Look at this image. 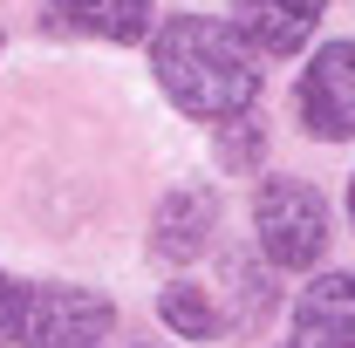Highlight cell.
I'll use <instances>...</instances> for the list:
<instances>
[{
    "label": "cell",
    "instance_id": "5",
    "mask_svg": "<svg viewBox=\"0 0 355 348\" xmlns=\"http://www.w3.org/2000/svg\"><path fill=\"white\" fill-rule=\"evenodd\" d=\"M219 232V191L212 184H178L164 191V205L150 218V253L164 266H191Z\"/></svg>",
    "mask_w": 355,
    "mask_h": 348
},
{
    "label": "cell",
    "instance_id": "9",
    "mask_svg": "<svg viewBox=\"0 0 355 348\" xmlns=\"http://www.w3.org/2000/svg\"><path fill=\"white\" fill-rule=\"evenodd\" d=\"M157 314H164V328L171 335H184V342H212L225 321H219V307L205 301V287H164V301H157Z\"/></svg>",
    "mask_w": 355,
    "mask_h": 348
},
{
    "label": "cell",
    "instance_id": "8",
    "mask_svg": "<svg viewBox=\"0 0 355 348\" xmlns=\"http://www.w3.org/2000/svg\"><path fill=\"white\" fill-rule=\"evenodd\" d=\"M55 21L76 35H96V42H144L150 0H55Z\"/></svg>",
    "mask_w": 355,
    "mask_h": 348
},
{
    "label": "cell",
    "instance_id": "12",
    "mask_svg": "<svg viewBox=\"0 0 355 348\" xmlns=\"http://www.w3.org/2000/svg\"><path fill=\"white\" fill-rule=\"evenodd\" d=\"M219 150H225V164H253L260 157V130H232Z\"/></svg>",
    "mask_w": 355,
    "mask_h": 348
},
{
    "label": "cell",
    "instance_id": "1",
    "mask_svg": "<svg viewBox=\"0 0 355 348\" xmlns=\"http://www.w3.org/2000/svg\"><path fill=\"white\" fill-rule=\"evenodd\" d=\"M260 48L246 42L232 21H212V14H178L157 28L150 42V69L184 116L198 123H232L239 110H253L260 96V69H253Z\"/></svg>",
    "mask_w": 355,
    "mask_h": 348
},
{
    "label": "cell",
    "instance_id": "4",
    "mask_svg": "<svg viewBox=\"0 0 355 348\" xmlns=\"http://www.w3.org/2000/svg\"><path fill=\"white\" fill-rule=\"evenodd\" d=\"M294 110L314 137H355V42H328L301 69Z\"/></svg>",
    "mask_w": 355,
    "mask_h": 348
},
{
    "label": "cell",
    "instance_id": "11",
    "mask_svg": "<svg viewBox=\"0 0 355 348\" xmlns=\"http://www.w3.org/2000/svg\"><path fill=\"white\" fill-rule=\"evenodd\" d=\"M21 314H28V287L0 273V342H21Z\"/></svg>",
    "mask_w": 355,
    "mask_h": 348
},
{
    "label": "cell",
    "instance_id": "3",
    "mask_svg": "<svg viewBox=\"0 0 355 348\" xmlns=\"http://www.w3.org/2000/svg\"><path fill=\"white\" fill-rule=\"evenodd\" d=\"M116 328V307L89 287H28L21 342L28 348H96Z\"/></svg>",
    "mask_w": 355,
    "mask_h": 348
},
{
    "label": "cell",
    "instance_id": "7",
    "mask_svg": "<svg viewBox=\"0 0 355 348\" xmlns=\"http://www.w3.org/2000/svg\"><path fill=\"white\" fill-rule=\"evenodd\" d=\"M232 14H239L232 28L260 48V55H294L321 28L328 0H232Z\"/></svg>",
    "mask_w": 355,
    "mask_h": 348
},
{
    "label": "cell",
    "instance_id": "13",
    "mask_svg": "<svg viewBox=\"0 0 355 348\" xmlns=\"http://www.w3.org/2000/svg\"><path fill=\"white\" fill-rule=\"evenodd\" d=\"M349 218H355V184H349Z\"/></svg>",
    "mask_w": 355,
    "mask_h": 348
},
{
    "label": "cell",
    "instance_id": "10",
    "mask_svg": "<svg viewBox=\"0 0 355 348\" xmlns=\"http://www.w3.org/2000/svg\"><path fill=\"white\" fill-rule=\"evenodd\" d=\"M225 287H232V321H239V328H260L266 307H273V287H266V273L246 260V253H232V260H225Z\"/></svg>",
    "mask_w": 355,
    "mask_h": 348
},
{
    "label": "cell",
    "instance_id": "2",
    "mask_svg": "<svg viewBox=\"0 0 355 348\" xmlns=\"http://www.w3.org/2000/svg\"><path fill=\"white\" fill-rule=\"evenodd\" d=\"M253 225H260V253L280 273H301V266H314L328 253V205L301 177H266L260 205H253Z\"/></svg>",
    "mask_w": 355,
    "mask_h": 348
},
{
    "label": "cell",
    "instance_id": "6",
    "mask_svg": "<svg viewBox=\"0 0 355 348\" xmlns=\"http://www.w3.org/2000/svg\"><path fill=\"white\" fill-rule=\"evenodd\" d=\"M294 348H355V273H321L294 301Z\"/></svg>",
    "mask_w": 355,
    "mask_h": 348
}]
</instances>
